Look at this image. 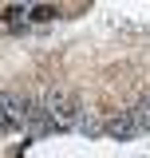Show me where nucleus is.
<instances>
[{"label": "nucleus", "mask_w": 150, "mask_h": 158, "mask_svg": "<svg viewBox=\"0 0 150 158\" xmlns=\"http://www.w3.org/2000/svg\"><path fill=\"white\" fill-rule=\"evenodd\" d=\"M16 4H36V0H16Z\"/></svg>", "instance_id": "nucleus-8"}, {"label": "nucleus", "mask_w": 150, "mask_h": 158, "mask_svg": "<svg viewBox=\"0 0 150 158\" xmlns=\"http://www.w3.org/2000/svg\"><path fill=\"white\" fill-rule=\"evenodd\" d=\"M103 135H111V138H131V135H138L134 115H131V111H119V115H111L107 123H103Z\"/></svg>", "instance_id": "nucleus-3"}, {"label": "nucleus", "mask_w": 150, "mask_h": 158, "mask_svg": "<svg viewBox=\"0 0 150 158\" xmlns=\"http://www.w3.org/2000/svg\"><path fill=\"white\" fill-rule=\"evenodd\" d=\"M36 103L48 111V118L56 123V131H75L79 118H83V103H79V95H75V91H63V87L36 95Z\"/></svg>", "instance_id": "nucleus-1"}, {"label": "nucleus", "mask_w": 150, "mask_h": 158, "mask_svg": "<svg viewBox=\"0 0 150 158\" xmlns=\"http://www.w3.org/2000/svg\"><path fill=\"white\" fill-rule=\"evenodd\" d=\"M52 16H56L52 8H32V20H52Z\"/></svg>", "instance_id": "nucleus-6"}, {"label": "nucleus", "mask_w": 150, "mask_h": 158, "mask_svg": "<svg viewBox=\"0 0 150 158\" xmlns=\"http://www.w3.org/2000/svg\"><path fill=\"white\" fill-rule=\"evenodd\" d=\"M75 131H79V135H87V138H95V135H103V123H99V118H91V115H83Z\"/></svg>", "instance_id": "nucleus-5"}, {"label": "nucleus", "mask_w": 150, "mask_h": 158, "mask_svg": "<svg viewBox=\"0 0 150 158\" xmlns=\"http://www.w3.org/2000/svg\"><path fill=\"white\" fill-rule=\"evenodd\" d=\"M0 135H8V123H4V115H0Z\"/></svg>", "instance_id": "nucleus-7"}, {"label": "nucleus", "mask_w": 150, "mask_h": 158, "mask_svg": "<svg viewBox=\"0 0 150 158\" xmlns=\"http://www.w3.org/2000/svg\"><path fill=\"white\" fill-rule=\"evenodd\" d=\"M28 111H32V99L16 95V91H0V115L8 123V131H24L28 127Z\"/></svg>", "instance_id": "nucleus-2"}, {"label": "nucleus", "mask_w": 150, "mask_h": 158, "mask_svg": "<svg viewBox=\"0 0 150 158\" xmlns=\"http://www.w3.org/2000/svg\"><path fill=\"white\" fill-rule=\"evenodd\" d=\"M131 115H134V127H138V135H146V131H150V99H142V103L134 107Z\"/></svg>", "instance_id": "nucleus-4"}]
</instances>
